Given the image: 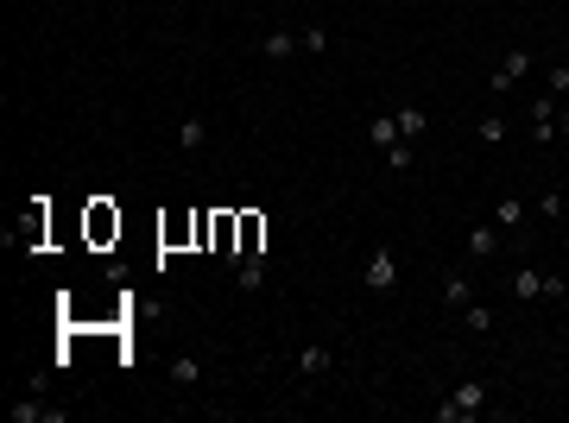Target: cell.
<instances>
[{
    "label": "cell",
    "instance_id": "obj_1",
    "mask_svg": "<svg viewBox=\"0 0 569 423\" xmlns=\"http://www.w3.org/2000/svg\"><path fill=\"white\" fill-rule=\"evenodd\" d=\"M481 411H487V386H481V379H462V386L437 404V423H474Z\"/></svg>",
    "mask_w": 569,
    "mask_h": 423
},
{
    "label": "cell",
    "instance_id": "obj_2",
    "mask_svg": "<svg viewBox=\"0 0 569 423\" xmlns=\"http://www.w3.org/2000/svg\"><path fill=\"white\" fill-rule=\"evenodd\" d=\"M367 291H380V297L399 291V253L392 247H374L367 253Z\"/></svg>",
    "mask_w": 569,
    "mask_h": 423
},
{
    "label": "cell",
    "instance_id": "obj_3",
    "mask_svg": "<svg viewBox=\"0 0 569 423\" xmlns=\"http://www.w3.org/2000/svg\"><path fill=\"white\" fill-rule=\"evenodd\" d=\"M525 77H532V51H507L500 69H493V95H507V89L525 83Z\"/></svg>",
    "mask_w": 569,
    "mask_h": 423
},
{
    "label": "cell",
    "instance_id": "obj_4",
    "mask_svg": "<svg viewBox=\"0 0 569 423\" xmlns=\"http://www.w3.org/2000/svg\"><path fill=\"white\" fill-rule=\"evenodd\" d=\"M474 139H481V146H507V139H513V120H507V114H481V120H474Z\"/></svg>",
    "mask_w": 569,
    "mask_h": 423
},
{
    "label": "cell",
    "instance_id": "obj_5",
    "mask_svg": "<svg viewBox=\"0 0 569 423\" xmlns=\"http://www.w3.org/2000/svg\"><path fill=\"white\" fill-rule=\"evenodd\" d=\"M13 423H63V404H38V398H20V404H13Z\"/></svg>",
    "mask_w": 569,
    "mask_h": 423
},
{
    "label": "cell",
    "instance_id": "obj_6",
    "mask_svg": "<svg viewBox=\"0 0 569 423\" xmlns=\"http://www.w3.org/2000/svg\"><path fill=\"white\" fill-rule=\"evenodd\" d=\"M209 146V120L202 114H184V126H177V152H202Z\"/></svg>",
    "mask_w": 569,
    "mask_h": 423
},
{
    "label": "cell",
    "instance_id": "obj_7",
    "mask_svg": "<svg viewBox=\"0 0 569 423\" xmlns=\"http://www.w3.org/2000/svg\"><path fill=\"white\" fill-rule=\"evenodd\" d=\"M329 367H335L329 347H317V341H310V347H298V373H304V379H323Z\"/></svg>",
    "mask_w": 569,
    "mask_h": 423
},
{
    "label": "cell",
    "instance_id": "obj_8",
    "mask_svg": "<svg viewBox=\"0 0 569 423\" xmlns=\"http://www.w3.org/2000/svg\"><path fill=\"white\" fill-rule=\"evenodd\" d=\"M367 139H374L380 152H392L399 139H405V133H399V114H374V120H367Z\"/></svg>",
    "mask_w": 569,
    "mask_h": 423
},
{
    "label": "cell",
    "instance_id": "obj_9",
    "mask_svg": "<svg viewBox=\"0 0 569 423\" xmlns=\"http://www.w3.org/2000/svg\"><path fill=\"white\" fill-rule=\"evenodd\" d=\"M493 253H500V228H493V222L468 228V259H493Z\"/></svg>",
    "mask_w": 569,
    "mask_h": 423
},
{
    "label": "cell",
    "instance_id": "obj_10",
    "mask_svg": "<svg viewBox=\"0 0 569 423\" xmlns=\"http://www.w3.org/2000/svg\"><path fill=\"white\" fill-rule=\"evenodd\" d=\"M260 51H266L272 63H284V57H298L304 45H298V32H266V38H260Z\"/></svg>",
    "mask_w": 569,
    "mask_h": 423
},
{
    "label": "cell",
    "instance_id": "obj_11",
    "mask_svg": "<svg viewBox=\"0 0 569 423\" xmlns=\"http://www.w3.org/2000/svg\"><path fill=\"white\" fill-rule=\"evenodd\" d=\"M493 228H500V234L525 228V202H519V196H507V202H493Z\"/></svg>",
    "mask_w": 569,
    "mask_h": 423
},
{
    "label": "cell",
    "instance_id": "obj_12",
    "mask_svg": "<svg viewBox=\"0 0 569 423\" xmlns=\"http://www.w3.org/2000/svg\"><path fill=\"white\" fill-rule=\"evenodd\" d=\"M443 304H449V310H468V304H474V291H468L462 272H443Z\"/></svg>",
    "mask_w": 569,
    "mask_h": 423
},
{
    "label": "cell",
    "instance_id": "obj_13",
    "mask_svg": "<svg viewBox=\"0 0 569 423\" xmlns=\"http://www.w3.org/2000/svg\"><path fill=\"white\" fill-rule=\"evenodd\" d=\"M513 297H519V304H525V297H544V272L519 265V272H513Z\"/></svg>",
    "mask_w": 569,
    "mask_h": 423
},
{
    "label": "cell",
    "instance_id": "obj_14",
    "mask_svg": "<svg viewBox=\"0 0 569 423\" xmlns=\"http://www.w3.org/2000/svg\"><path fill=\"white\" fill-rule=\"evenodd\" d=\"M399 133H405L411 146H417V139L431 133V114H424V108H399Z\"/></svg>",
    "mask_w": 569,
    "mask_h": 423
},
{
    "label": "cell",
    "instance_id": "obj_15",
    "mask_svg": "<svg viewBox=\"0 0 569 423\" xmlns=\"http://www.w3.org/2000/svg\"><path fill=\"white\" fill-rule=\"evenodd\" d=\"M171 379H177V386H202V361H196V354H177V361H171Z\"/></svg>",
    "mask_w": 569,
    "mask_h": 423
},
{
    "label": "cell",
    "instance_id": "obj_16",
    "mask_svg": "<svg viewBox=\"0 0 569 423\" xmlns=\"http://www.w3.org/2000/svg\"><path fill=\"white\" fill-rule=\"evenodd\" d=\"M260 285H266V253L241 259V291H260Z\"/></svg>",
    "mask_w": 569,
    "mask_h": 423
},
{
    "label": "cell",
    "instance_id": "obj_17",
    "mask_svg": "<svg viewBox=\"0 0 569 423\" xmlns=\"http://www.w3.org/2000/svg\"><path fill=\"white\" fill-rule=\"evenodd\" d=\"M411 159H417V146H411V139H399V146L386 152V171H411Z\"/></svg>",
    "mask_w": 569,
    "mask_h": 423
},
{
    "label": "cell",
    "instance_id": "obj_18",
    "mask_svg": "<svg viewBox=\"0 0 569 423\" xmlns=\"http://www.w3.org/2000/svg\"><path fill=\"white\" fill-rule=\"evenodd\" d=\"M462 316H468V329H474V335H493V310H487V304H468Z\"/></svg>",
    "mask_w": 569,
    "mask_h": 423
},
{
    "label": "cell",
    "instance_id": "obj_19",
    "mask_svg": "<svg viewBox=\"0 0 569 423\" xmlns=\"http://www.w3.org/2000/svg\"><path fill=\"white\" fill-rule=\"evenodd\" d=\"M298 45H304V51H329V32H323V26H304Z\"/></svg>",
    "mask_w": 569,
    "mask_h": 423
},
{
    "label": "cell",
    "instance_id": "obj_20",
    "mask_svg": "<svg viewBox=\"0 0 569 423\" xmlns=\"http://www.w3.org/2000/svg\"><path fill=\"white\" fill-rule=\"evenodd\" d=\"M538 216H544V222H557V216H563V196H557V190H544V196H538Z\"/></svg>",
    "mask_w": 569,
    "mask_h": 423
},
{
    "label": "cell",
    "instance_id": "obj_21",
    "mask_svg": "<svg viewBox=\"0 0 569 423\" xmlns=\"http://www.w3.org/2000/svg\"><path fill=\"white\" fill-rule=\"evenodd\" d=\"M544 297L557 304V297H569V278H557V272H544Z\"/></svg>",
    "mask_w": 569,
    "mask_h": 423
},
{
    "label": "cell",
    "instance_id": "obj_22",
    "mask_svg": "<svg viewBox=\"0 0 569 423\" xmlns=\"http://www.w3.org/2000/svg\"><path fill=\"white\" fill-rule=\"evenodd\" d=\"M550 95H569V63H550Z\"/></svg>",
    "mask_w": 569,
    "mask_h": 423
},
{
    "label": "cell",
    "instance_id": "obj_23",
    "mask_svg": "<svg viewBox=\"0 0 569 423\" xmlns=\"http://www.w3.org/2000/svg\"><path fill=\"white\" fill-rule=\"evenodd\" d=\"M557 139H569V108H557Z\"/></svg>",
    "mask_w": 569,
    "mask_h": 423
}]
</instances>
